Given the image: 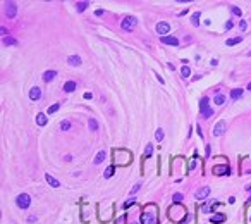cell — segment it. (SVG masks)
<instances>
[{
    "instance_id": "1",
    "label": "cell",
    "mask_w": 251,
    "mask_h": 224,
    "mask_svg": "<svg viewBox=\"0 0 251 224\" xmlns=\"http://www.w3.org/2000/svg\"><path fill=\"white\" fill-rule=\"evenodd\" d=\"M136 24H138V19H136L134 16H126V18L122 19V22H120L122 29H126V31H133L136 28Z\"/></svg>"
},
{
    "instance_id": "2",
    "label": "cell",
    "mask_w": 251,
    "mask_h": 224,
    "mask_svg": "<svg viewBox=\"0 0 251 224\" xmlns=\"http://www.w3.org/2000/svg\"><path fill=\"white\" fill-rule=\"evenodd\" d=\"M16 204H17L19 209L26 210L28 207L31 205V197H29V195H26V193H21V195H17V198H16Z\"/></svg>"
},
{
    "instance_id": "3",
    "label": "cell",
    "mask_w": 251,
    "mask_h": 224,
    "mask_svg": "<svg viewBox=\"0 0 251 224\" xmlns=\"http://www.w3.org/2000/svg\"><path fill=\"white\" fill-rule=\"evenodd\" d=\"M200 111H201V114H203L205 119H210V117L213 116V111L208 107V98H207V97L201 98V102H200Z\"/></svg>"
},
{
    "instance_id": "4",
    "label": "cell",
    "mask_w": 251,
    "mask_h": 224,
    "mask_svg": "<svg viewBox=\"0 0 251 224\" xmlns=\"http://www.w3.org/2000/svg\"><path fill=\"white\" fill-rule=\"evenodd\" d=\"M5 14H7V18H16V14H17V5L14 4V2H7L5 4Z\"/></svg>"
},
{
    "instance_id": "5",
    "label": "cell",
    "mask_w": 251,
    "mask_h": 224,
    "mask_svg": "<svg viewBox=\"0 0 251 224\" xmlns=\"http://www.w3.org/2000/svg\"><path fill=\"white\" fill-rule=\"evenodd\" d=\"M169 31H170V24L169 22H158L156 24V33L158 35H162V36H165V35H169Z\"/></svg>"
},
{
    "instance_id": "6",
    "label": "cell",
    "mask_w": 251,
    "mask_h": 224,
    "mask_svg": "<svg viewBox=\"0 0 251 224\" xmlns=\"http://www.w3.org/2000/svg\"><path fill=\"white\" fill-rule=\"evenodd\" d=\"M141 224H156L155 214H141Z\"/></svg>"
},
{
    "instance_id": "7",
    "label": "cell",
    "mask_w": 251,
    "mask_h": 224,
    "mask_svg": "<svg viewBox=\"0 0 251 224\" xmlns=\"http://www.w3.org/2000/svg\"><path fill=\"white\" fill-rule=\"evenodd\" d=\"M45 181H47L52 188H58V186H60V181H57V179H55L52 174H48V172H45Z\"/></svg>"
},
{
    "instance_id": "8",
    "label": "cell",
    "mask_w": 251,
    "mask_h": 224,
    "mask_svg": "<svg viewBox=\"0 0 251 224\" xmlns=\"http://www.w3.org/2000/svg\"><path fill=\"white\" fill-rule=\"evenodd\" d=\"M210 195V186H205V188H201L198 193H196V200H205L207 197Z\"/></svg>"
},
{
    "instance_id": "9",
    "label": "cell",
    "mask_w": 251,
    "mask_h": 224,
    "mask_svg": "<svg viewBox=\"0 0 251 224\" xmlns=\"http://www.w3.org/2000/svg\"><path fill=\"white\" fill-rule=\"evenodd\" d=\"M224 130H225V123H224V121H218L217 126L213 128V134H215V136H220V134L224 133Z\"/></svg>"
},
{
    "instance_id": "10",
    "label": "cell",
    "mask_w": 251,
    "mask_h": 224,
    "mask_svg": "<svg viewBox=\"0 0 251 224\" xmlns=\"http://www.w3.org/2000/svg\"><path fill=\"white\" fill-rule=\"evenodd\" d=\"M162 43H165V45H172V47H177L179 45V40L174 36H162Z\"/></svg>"
},
{
    "instance_id": "11",
    "label": "cell",
    "mask_w": 251,
    "mask_h": 224,
    "mask_svg": "<svg viewBox=\"0 0 251 224\" xmlns=\"http://www.w3.org/2000/svg\"><path fill=\"white\" fill-rule=\"evenodd\" d=\"M55 76H57L55 71H45V73H43V81H45V83H50V81H54Z\"/></svg>"
},
{
    "instance_id": "12",
    "label": "cell",
    "mask_w": 251,
    "mask_h": 224,
    "mask_svg": "<svg viewBox=\"0 0 251 224\" xmlns=\"http://www.w3.org/2000/svg\"><path fill=\"white\" fill-rule=\"evenodd\" d=\"M40 97H41V90H40L38 86L31 88V92H29V98H31V100H38Z\"/></svg>"
},
{
    "instance_id": "13",
    "label": "cell",
    "mask_w": 251,
    "mask_h": 224,
    "mask_svg": "<svg viewBox=\"0 0 251 224\" xmlns=\"http://www.w3.org/2000/svg\"><path fill=\"white\" fill-rule=\"evenodd\" d=\"M47 123H48V117H47L43 112H40L38 116H36V124H38V126H45Z\"/></svg>"
},
{
    "instance_id": "14",
    "label": "cell",
    "mask_w": 251,
    "mask_h": 224,
    "mask_svg": "<svg viewBox=\"0 0 251 224\" xmlns=\"http://www.w3.org/2000/svg\"><path fill=\"white\" fill-rule=\"evenodd\" d=\"M67 62H69L71 66L77 67V66H81V57H79V55H71L69 59H67Z\"/></svg>"
},
{
    "instance_id": "15",
    "label": "cell",
    "mask_w": 251,
    "mask_h": 224,
    "mask_svg": "<svg viewBox=\"0 0 251 224\" xmlns=\"http://www.w3.org/2000/svg\"><path fill=\"white\" fill-rule=\"evenodd\" d=\"M74 90H76V81H67V83L64 85V92L71 93V92H74Z\"/></svg>"
},
{
    "instance_id": "16",
    "label": "cell",
    "mask_w": 251,
    "mask_h": 224,
    "mask_svg": "<svg viewBox=\"0 0 251 224\" xmlns=\"http://www.w3.org/2000/svg\"><path fill=\"white\" fill-rule=\"evenodd\" d=\"M2 41H3V45H7V47H14V45H17V40H14L12 36L2 38Z\"/></svg>"
},
{
    "instance_id": "17",
    "label": "cell",
    "mask_w": 251,
    "mask_h": 224,
    "mask_svg": "<svg viewBox=\"0 0 251 224\" xmlns=\"http://www.w3.org/2000/svg\"><path fill=\"white\" fill-rule=\"evenodd\" d=\"M213 102H215L217 105H224V104H225V95L217 93V95H215V98H213Z\"/></svg>"
},
{
    "instance_id": "18",
    "label": "cell",
    "mask_w": 251,
    "mask_h": 224,
    "mask_svg": "<svg viewBox=\"0 0 251 224\" xmlns=\"http://www.w3.org/2000/svg\"><path fill=\"white\" fill-rule=\"evenodd\" d=\"M241 97H243V90H241V88H236V90H232V92H231V98H232V100H239Z\"/></svg>"
},
{
    "instance_id": "19",
    "label": "cell",
    "mask_w": 251,
    "mask_h": 224,
    "mask_svg": "<svg viewBox=\"0 0 251 224\" xmlns=\"http://www.w3.org/2000/svg\"><path fill=\"white\" fill-rule=\"evenodd\" d=\"M105 155H107V153H105L103 150H100L97 155H95V164H102V162L105 160Z\"/></svg>"
},
{
    "instance_id": "20",
    "label": "cell",
    "mask_w": 251,
    "mask_h": 224,
    "mask_svg": "<svg viewBox=\"0 0 251 224\" xmlns=\"http://www.w3.org/2000/svg\"><path fill=\"white\" fill-rule=\"evenodd\" d=\"M88 126H90V131H97V130H98V123H97V119L90 117V119H88Z\"/></svg>"
},
{
    "instance_id": "21",
    "label": "cell",
    "mask_w": 251,
    "mask_h": 224,
    "mask_svg": "<svg viewBox=\"0 0 251 224\" xmlns=\"http://www.w3.org/2000/svg\"><path fill=\"white\" fill-rule=\"evenodd\" d=\"M213 172H215V174H229V167H220V166H217V167H213Z\"/></svg>"
},
{
    "instance_id": "22",
    "label": "cell",
    "mask_w": 251,
    "mask_h": 224,
    "mask_svg": "<svg viewBox=\"0 0 251 224\" xmlns=\"http://www.w3.org/2000/svg\"><path fill=\"white\" fill-rule=\"evenodd\" d=\"M224 221H225V216H224V214H218V216H213L212 219H210V223H215V224H217V223H224Z\"/></svg>"
},
{
    "instance_id": "23",
    "label": "cell",
    "mask_w": 251,
    "mask_h": 224,
    "mask_svg": "<svg viewBox=\"0 0 251 224\" xmlns=\"http://www.w3.org/2000/svg\"><path fill=\"white\" fill-rule=\"evenodd\" d=\"M241 41H243V38H241V36L229 38V40H227V45H229V47H232V45H237V43H241Z\"/></svg>"
},
{
    "instance_id": "24",
    "label": "cell",
    "mask_w": 251,
    "mask_h": 224,
    "mask_svg": "<svg viewBox=\"0 0 251 224\" xmlns=\"http://www.w3.org/2000/svg\"><path fill=\"white\" fill-rule=\"evenodd\" d=\"M189 74H191V69H189L188 66H182V67H181V76H182V78H188Z\"/></svg>"
},
{
    "instance_id": "25",
    "label": "cell",
    "mask_w": 251,
    "mask_h": 224,
    "mask_svg": "<svg viewBox=\"0 0 251 224\" xmlns=\"http://www.w3.org/2000/svg\"><path fill=\"white\" fill-rule=\"evenodd\" d=\"M114 171H115V167H114V166H110V167H107V171H105V174H103V176H105V178L108 179V178H112Z\"/></svg>"
},
{
    "instance_id": "26",
    "label": "cell",
    "mask_w": 251,
    "mask_h": 224,
    "mask_svg": "<svg viewBox=\"0 0 251 224\" xmlns=\"http://www.w3.org/2000/svg\"><path fill=\"white\" fill-rule=\"evenodd\" d=\"M86 7H88V2H77V12L86 10Z\"/></svg>"
},
{
    "instance_id": "27",
    "label": "cell",
    "mask_w": 251,
    "mask_h": 224,
    "mask_svg": "<svg viewBox=\"0 0 251 224\" xmlns=\"http://www.w3.org/2000/svg\"><path fill=\"white\" fill-rule=\"evenodd\" d=\"M60 130H62V131H67V130H71V123H69V121H64V123L60 124Z\"/></svg>"
},
{
    "instance_id": "28",
    "label": "cell",
    "mask_w": 251,
    "mask_h": 224,
    "mask_svg": "<svg viewBox=\"0 0 251 224\" xmlns=\"http://www.w3.org/2000/svg\"><path fill=\"white\" fill-rule=\"evenodd\" d=\"M155 138H156V141H162V140H163V130H156Z\"/></svg>"
},
{
    "instance_id": "29",
    "label": "cell",
    "mask_w": 251,
    "mask_h": 224,
    "mask_svg": "<svg viewBox=\"0 0 251 224\" xmlns=\"http://www.w3.org/2000/svg\"><path fill=\"white\" fill-rule=\"evenodd\" d=\"M58 109H60V104H54V105L48 109V114H54V112H57Z\"/></svg>"
},
{
    "instance_id": "30",
    "label": "cell",
    "mask_w": 251,
    "mask_h": 224,
    "mask_svg": "<svg viewBox=\"0 0 251 224\" xmlns=\"http://www.w3.org/2000/svg\"><path fill=\"white\" fill-rule=\"evenodd\" d=\"M198 19H200V12H194V14H193V19H191L194 26H198V24H200V21H198Z\"/></svg>"
},
{
    "instance_id": "31",
    "label": "cell",
    "mask_w": 251,
    "mask_h": 224,
    "mask_svg": "<svg viewBox=\"0 0 251 224\" xmlns=\"http://www.w3.org/2000/svg\"><path fill=\"white\" fill-rule=\"evenodd\" d=\"M172 198H174L175 204H181V202H182V195H181V193H174V197H172Z\"/></svg>"
},
{
    "instance_id": "32",
    "label": "cell",
    "mask_w": 251,
    "mask_h": 224,
    "mask_svg": "<svg viewBox=\"0 0 251 224\" xmlns=\"http://www.w3.org/2000/svg\"><path fill=\"white\" fill-rule=\"evenodd\" d=\"M133 204H134V198H129L127 202H124V205H122V207H124V209H129Z\"/></svg>"
},
{
    "instance_id": "33",
    "label": "cell",
    "mask_w": 251,
    "mask_h": 224,
    "mask_svg": "<svg viewBox=\"0 0 251 224\" xmlns=\"http://www.w3.org/2000/svg\"><path fill=\"white\" fill-rule=\"evenodd\" d=\"M153 152V145H146V157H150Z\"/></svg>"
},
{
    "instance_id": "34",
    "label": "cell",
    "mask_w": 251,
    "mask_h": 224,
    "mask_svg": "<svg viewBox=\"0 0 251 224\" xmlns=\"http://www.w3.org/2000/svg\"><path fill=\"white\" fill-rule=\"evenodd\" d=\"M232 12H234L236 16H241V9H239V7H232Z\"/></svg>"
},
{
    "instance_id": "35",
    "label": "cell",
    "mask_w": 251,
    "mask_h": 224,
    "mask_svg": "<svg viewBox=\"0 0 251 224\" xmlns=\"http://www.w3.org/2000/svg\"><path fill=\"white\" fill-rule=\"evenodd\" d=\"M246 26H248V24H246V21H241V22H239V28H241V31H244V29H246Z\"/></svg>"
},
{
    "instance_id": "36",
    "label": "cell",
    "mask_w": 251,
    "mask_h": 224,
    "mask_svg": "<svg viewBox=\"0 0 251 224\" xmlns=\"http://www.w3.org/2000/svg\"><path fill=\"white\" fill-rule=\"evenodd\" d=\"M0 33L3 35V38H5V36H9V31H7V28H3V26H2V29H0Z\"/></svg>"
},
{
    "instance_id": "37",
    "label": "cell",
    "mask_w": 251,
    "mask_h": 224,
    "mask_svg": "<svg viewBox=\"0 0 251 224\" xmlns=\"http://www.w3.org/2000/svg\"><path fill=\"white\" fill-rule=\"evenodd\" d=\"M139 188H141V185H134V186H133V190H131V195H134V193L138 191V190H139Z\"/></svg>"
},
{
    "instance_id": "38",
    "label": "cell",
    "mask_w": 251,
    "mask_h": 224,
    "mask_svg": "<svg viewBox=\"0 0 251 224\" xmlns=\"http://www.w3.org/2000/svg\"><path fill=\"white\" fill-rule=\"evenodd\" d=\"M35 221H36V217H35V216H29V217H28V223H35Z\"/></svg>"
},
{
    "instance_id": "39",
    "label": "cell",
    "mask_w": 251,
    "mask_h": 224,
    "mask_svg": "<svg viewBox=\"0 0 251 224\" xmlns=\"http://www.w3.org/2000/svg\"><path fill=\"white\" fill-rule=\"evenodd\" d=\"M232 28V21H227V24H225V29H231Z\"/></svg>"
},
{
    "instance_id": "40",
    "label": "cell",
    "mask_w": 251,
    "mask_h": 224,
    "mask_svg": "<svg viewBox=\"0 0 251 224\" xmlns=\"http://www.w3.org/2000/svg\"><path fill=\"white\" fill-rule=\"evenodd\" d=\"M95 14H97L98 18H100V16H103V10H102V9H98V10H97V12H95Z\"/></svg>"
},
{
    "instance_id": "41",
    "label": "cell",
    "mask_w": 251,
    "mask_h": 224,
    "mask_svg": "<svg viewBox=\"0 0 251 224\" xmlns=\"http://www.w3.org/2000/svg\"><path fill=\"white\" fill-rule=\"evenodd\" d=\"M210 153H212V147H210V145H208V147H207V157H208V155H210Z\"/></svg>"
},
{
    "instance_id": "42",
    "label": "cell",
    "mask_w": 251,
    "mask_h": 224,
    "mask_svg": "<svg viewBox=\"0 0 251 224\" xmlns=\"http://www.w3.org/2000/svg\"><path fill=\"white\" fill-rule=\"evenodd\" d=\"M196 164H198V162H196V160H193V162H191V166H189V167H191V169H194V167H196Z\"/></svg>"
},
{
    "instance_id": "43",
    "label": "cell",
    "mask_w": 251,
    "mask_h": 224,
    "mask_svg": "<svg viewBox=\"0 0 251 224\" xmlns=\"http://www.w3.org/2000/svg\"><path fill=\"white\" fill-rule=\"evenodd\" d=\"M248 90H250V92H251V83H250V85H248Z\"/></svg>"
},
{
    "instance_id": "44",
    "label": "cell",
    "mask_w": 251,
    "mask_h": 224,
    "mask_svg": "<svg viewBox=\"0 0 251 224\" xmlns=\"http://www.w3.org/2000/svg\"><path fill=\"white\" fill-rule=\"evenodd\" d=\"M250 200H251V197H250Z\"/></svg>"
}]
</instances>
